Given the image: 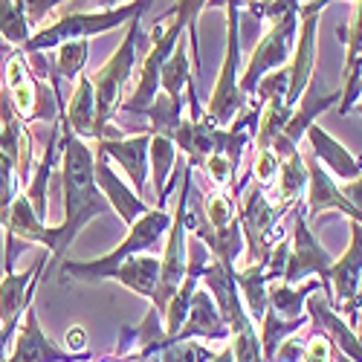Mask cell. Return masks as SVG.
Instances as JSON below:
<instances>
[{"label": "cell", "mask_w": 362, "mask_h": 362, "mask_svg": "<svg viewBox=\"0 0 362 362\" xmlns=\"http://www.w3.org/2000/svg\"><path fill=\"white\" fill-rule=\"evenodd\" d=\"M0 38L18 49H23V44L33 38V29L18 0H0Z\"/></svg>", "instance_id": "obj_34"}, {"label": "cell", "mask_w": 362, "mask_h": 362, "mask_svg": "<svg viewBox=\"0 0 362 362\" xmlns=\"http://www.w3.org/2000/svg\"><path fill=\"white\" fill-rule=\"evenodd\" d=\"M15 334H18V325H0V362H6Z\"/></svg>", "instance_id": "obj_42"}, {"label": "cell", "mask_w": 362, "mask_h": 362, "mask_svg": "<svg viewBox=\"0 0 362 362\" xmlns=\"http://www.w3.org/2000/svg\"><path fill=\"white\" fill-rule=\"evenodd\" d=\"M168 339H229V327L215 305V298L209 290H194L192 305H189V316L183 322V327L177 330Z\"/></svg>", "instance_id": "obj_20"}, {"label": "cell", "mask_w": 362, "mask_h": 362, "mask_svg": "<svg viewBox=\"0 0 362 362\" xmlns=\"http://www.w3.org/2000/svg\"><path fill=\"white\" fill-rule=\"evenodd\" d=\"M223 6H226V55L215 78L212 99L206 105V116L218 128H229L247 110V96L240 93V6L232 4V0Z\"/></svg>", "instance_id": "obj_5"}, {"label": "cell", "mask_w": 362, "mask_h": 362, "mask_svg": "<svg viewBox=\"0 0 362 362\" xmlns=\"http://www.w3.org/2000/svg\"><path fill=\"white\" fill-rule=\"evenodd\" d=\"M308 189V163L301 160V151H296L293 157L279 160V206L293 209L301 197V192Z\"/></svg>", "instance_id": "obj_29"}, {"label": "cell", "mask_w": 362, "mask_h": 362, "mask_svg": "<svg viewBox=\"0 0 362 362\" xmlns=\"http://www.w3.org/2000/svg\"><path fill=\"white\" fill-rule=\"evenodd\" d=\"M244 6L255 21H264L267 26H273L279 21L296 18L301 12V0H250Z\"/></svg>", "instance_id": "obj_35"}, {"label": "cell", "mask_w": 362, "mask_h": 362, "mask_svg": "<svg viewBox=\"0 0 362 362\" xmlns=\"http://www.w3.org/2000/svg\"><path fill=\"white\" fill-rule=\"evenodd\" d=\"M325 287L319 279H308L305 284H284V281H273L267 284V301H269V310H276L284 319H298V316H308L305 305L313 290Z\"/></svg>", "instance_id": "obj_24"}, {"label": "cell", "mask_w": 362, "mask_h": 362, "mask_svg": "<svg viewBox=\"0 0 362 362\" xmlns=\"http://www.w3.org/2000/svg\"><path fill=\"white\" fill-rule=\"evenodd\" d=\"M142 38V18H134L125 26V38L113 49V55L107 58V64L90 76L93 81V93H96V134L99 139H119V136H128L122 128H113V116L122 105V93H125V84L131 81L134 70H136V44Z\"/></svg>", "instance_id": "obj_3"}, {"label": "cell", "mask_w": 362, "mask_h": 362, "mask_svg": "<svg viewBox=\"0 0 362 362\" xmlns=\"http://www.w3.org/2000/svg\"><path fill=\"white\" fill-rule=\"evenodd\" d=\"M84 4H93V6H102V9H116V6L131 4V0H84Z\"/></svg>", "instance_id": "obj_43"}, {"label": "cell", "mask_w": 362, "mask_h": 362, "mask_svg": "<svg viewBox=\"0 0 362 362\" xmlns=\"http://www.w3.org/2000/svg\"><path fill=\"white\" fill-rule=\"evenodd\" d=\"M339 99H342V87L322 90L319 81L310 78V84H308V90H305V96L298 99V105H296V110H293V116H290V122H287L284 131L273 139V145H269V148H273V154H276L279 160L293 157L296 151H298L301 136H305L308 128L316 122V116H322L327 107H337Z\"/></svg>", "instance_id": "obj_12"}, {"label": "cell", "mask_w": 362, "mask_h": 362, "mask_svg": "<svg viewBox=\"0 0 362 362\" xmlns=\"http://www.w3.org/2000/svg\"><path fill=\"white\" fill-rule=\"evenodd\" d=\"M218 4L223 6V4H229V0H209V6H218ZM232 4H238V6H240V4H250V0H232Z\"/></svg>", "instance_id": "obj_45"}, {"label": "cell", "mask_w": 362, "mask_h": 362, "mask_svg": "<svg viewBox=\"0 0 362 362\" xmlns=\"http://www.w3.org/2000/svg\"><path fill=\"white\" fill-rule=\"evenodd\" d=\"M296 35H298V15L287 18V21H279L273 26H267V33L261 35L258 47L252 49L247 67L240 70V93L255 96V87H258V81L267 73L281 70V67L290 64L293 47H296Z\"/></svg>", "instance_id": "obj_10"}, {"label": "cell", "mask_w": 362, "mask_h": 362, "mask_svg": "<svg viewBox=\"0 0 362 362\" xmlns=\"http://www.w3.org/2000/svg\"><path fill=\"white\" fill-rule=\"evenodd\" d=\"M356 322H362V310H359V313H356ZM356 322H354V325H356Z\"/></svg>", "instance_id": "obj_47"}, {"label": "cell", "mask_w": 362, "mask_h": 362, "mask_svg": "<svg viewBox=\"0 0 362 362\" xmlns=\"http://www.w3.org/2000/svg\"><path fill=\"white\" fill-rule=\"evenodd\" d=\"M90 356H76L64 348H58L38 322L35 313V301L23 310V322L18 325V334L12 339V351L6 356V362H81Z\"/></svg>", "instance_id": "obj_15"}, {"label": "cell", "mask_w": 362, "mask_h": 362, "mask_svg": "<svg viewBox=\"0 0 362 362\" xmlns=\"http://www.w3.org/2000/svg\"><path fill=\"white\" fill-rule=\"evenodd\" d=\"M354 110L362 116V78H359V99H356V105H354Z\"/></svg>", "instance_id": "obj_46"}, {"label": "cell", "mask_w": 362, "mask_h": 362, "mask_svg": "<svg viewBox=\"0 0 362 362\" xmlns=\"http://www.w3.org/2000/svg\"><path fill=\"white\" fill-rule=\"evenodd\" d=\"M264 269H267V264H247L244 269H235V284H238L240 301H244V308H247L252 322H261V316L269 308Z\"/></svg>", "instance_id": "obj_26"}, {"label": "cell", "mask_w": 362, "mask_h": 362, "mask_svg": "<svg viewBox=\"0 0 362 362\" xmlns=\"http://www.w3.org/2000/svg\"><path fill=\"white\" fill-rule=\"evenodd\" d=\"M203 171L209 174V180L218 186V189H226L229 183H235V174H238V165L223 157V154H212L206 163H203Z\"/></svg>", "instance_id": "obj_36"}, {"label": "cell", "mask_w": 362, "mask_h": 362, "mask_svg": "<svg viewBox=\"0 0 362 362\" xmlns=\"http://www.w3.org/2000/svg\"><path fill=\"white\" fill-rule=\"evenodd\" d=\"M330 6V0H316L310 6H301L298 12V35L290 58V84H287V105L296 107L298 99L305 96V90L313 78L316 70V49H319V18Z\"/></svg>", "instance_id": "obj_11"}, {"label": "cell", "mask_w": 362, "mask_h": 362, "mask_svg": "<svg viewBox=\"0 0 362 362\" xmlns=\"http://www.w3.org/2000/svg\"><path fill=\"white\" fill-rule=\"evenodd\" d=\"M110 281H119L122 287H128L131 293L142 296V298H154L157 281H160V258L157 255H131L116 267V273Z\"/></svg>", "instance_id": "obj_23"}, {"label": "cell", "mask_w": 362, "mask_h": 362, "mask_svg": "<svg viewBox=\"0 0 362 362\" xmlns=\"http://www.w3.org/2000/svg\"><path fill=\"white\" fill-rule=\"evenodd\" d=\"M154 0H131L116 9H96V12H70L52 21L44 29H35L33 38L23 44V52H49L67 41H90L96 35H105L110 29L128 26L134 18H145Z\"/></svg>", "instance_id": "obj_2"}, {"label": "cell", "mask_w": 362, "mask_h": 362, "mask_svg": "<svg viewBox=\"0 0 362 362\" xmlns=\"http://www.w3.org/2000/svg\"><path fill=\"white\" fill-rule=\"evenodd\" d=\"M64 339H67V351H70V354H76V356H90V351H87V327H81V325L70 327Z\"/></svg>", "instance_id": "obj_40"}, {"label": "cell", "mask_w": 362, "mask_h": 362, "mask_svg": "<svg viewBox=\"0 0 362 362\" xmlns=\"http://www.w3.org/2000/svg\"><path fill=\"white\" fill-rule=\"evenodd\" d=\"M62 189H64V218L62 223H41L33 235V244L47 247L49 267L62 264L78 232L99 215H107L110 206L96 186V154L84 139H78L62 122Z\"/></svg>", "instance_id": "obj_1"}, {"label": "cell", "mask_w": 362, "mask_h": 362, "mask_svg": "<svg viewBox=\"0 0 362 362\" xmlns=\"http://www.w3.org/2000/svg\"><path fill=\"white\" fill-rule=\"evenodd\" d=\"M215 351L209 345L192 342V339H168L154 351L148 354L142 362H212Z\"/></svg>", "instance_id": "obj_31"}, {"label": "cell", "mask_w": 362, "mask_h": 362, "mask_svg": "<svg viewBox=\"0 0 362 362\" xmlns=\"http://www.w3.org/2000/svg\"><path fill=\"white\" fill-rule=\"evenodd\" d=\"M206 6H209V0H174V9H171V15L183 23V29L189 33V55H192L194 76L200 73V33H197V21H200Z\"/></svg>", "instance_id": "obj_32"}, {"label": "cell", "mask_w": 362, "mask_h": 362, "mask_svg": "<svg viewBox=\"0 0 362 362\" xmlns=\"http://www.w3.org/2000/svg\"><path fill=\"white\" fill-rule=\"evenodd\" d=\"M330 359V342L319 334H313V339L305 345V354H301L298 362H327Z\"/></svg>", "instance_id": "obj_39"}, {"label": "cell", "mask_w": 362, "mask_h": 362, "mask_svg": "<svg viewBox=\"0 0 362 362\" xmlns=\"http://www.w3.org/2000/svg\"><path fill=\"white\" fill-rule=\"evenodd\" d=\"M305 313L313 325V334L325 337L330 345H337L339 356H345L351 362H362V339L354 330V325L345 322L342 313L334 310V305H330V287H319L310 293Z\"/></svg>", "instance_id": "obj_13"}, {"label": "cell", "mask_w": 362, "mask_h": 362, "mask_svg": "<svg viewBox=\"0 0 362 362\" xmlns=\"http://www.w3.org/2000/svg\"><path fill=\"white\" fill-rule=\"evenodd\" d=\"M192 55H189V47H186V35L177 41V47L171 49L168 62L163 64V76H160V90L177 105H183V93L186 87L192 84Z\"/></svg>", "instance_id": "obj_25"}, {"label": "cell", "mask_w": 362, "mask_h": 362, "mask_svg": "<svg viewBox=\"0 0 362 362\" xmlns=\"http://www.w3.org/2000/svg\"><path fill=\"white\" fill-rule=\"evenodd\" d=\"M287 212L284 206L269 203L264 189L255 183L244 200L238 206V223L244 232V247H247V264H267L273 247L281 240L279 221Z\"/></svg>", "instance_id": "obj_8"}, {"label": "cell", "mask_w": 362, "mask_h": 362, "mask_svg": "<svg viewBox=\"0 0 362 362\" xmlns=\"http://www.w3.org/2000/svg\"><path fill=\"white\" fill-rule=\"evenodd\" d=\"M330 4H337V0H330ZM351 4H354V0H351Z\"/></svg>", "instance_id": "obj_48"}, {"label": "cell", "mask_w": 362, "mask_h": 362, "mask_svg": "<svg viewBox=\"0 0 362 362\" xmlns=\"http://www.w3.org/2000/svg\"><path fill=\"white\" fill-rule=\"evenodd\" d=\"M186 35L183 23H180L171 12L165 21H160L151 29V49L139 62V76H136V87L134 93L119 105V110H125L131 116H145L148 107L154 105V99L160 96V76H163V64L168 62L171 49L177 47V41Z\"/></svg>", "instance_id": "obj_6"}, {"label": "cell", "mask_w": 362, "mask_h": 362, "mask_svg": "<svg viewBox=\"0 0 362 362\" xmlns=\"http://www.w3.org/2000/svg\"><path fill=\"white\" fill-rule=\"evenodd\" d=\"M305 163H308V200H305L308 221L313 223V221H319L327 212H342L348 221L362 223V212L342 194L339 183L325 171V165L313 154Z\"/></svg>", "instance_id": "obj_16"}, {"label": "cell", "mask_w": 362, "mask_h": 362, "mask_svg": "<svg viewBox=\"0 0 362 362\" xmlns=\"http://www.w3.org/2000/svg\"><path fill=\"white\" fill-rule=\"evenodd\" d=\"M87 52H90V44L87 41H67L55 49V62H52V76H49V84H58V81H78V76L84 73L87 67Z\"/></svg>", "instance_id": "obj_30"}, {"label": "cell", "mask_w": 362, "mask_h": 362, "mask_svg": "<svg viewBox=\"0 0 362 362\" xmlns=\"http://www.w3.org/2000/svg\"><path fill=\"white\" fill-rule=\"evenodd\" d=\"M261 334H258V339H261V354H264V362H273L276 359V351L281 348V342L284 339H290L296 330H301L305 325H310V319L308 316H298V319H284V316H279L276 310H269L267 308V313L261 316Z\"/></svg>", "instance_id": "obj_28"}, {"label": "cell", "mask_w": 362, "mask_h": 362, "mask_svg": "<svg viewBox=\"0 0 362 362\" xmlns=\"http://www.w3.org/2000/svg\"><path fill=\"white\" fill-rule=\"evenodd\" d=\"M4 93L23 122L49 119L52 113H58V99H62V90H52V84H44V78L35 76L23 49H12L6 58Z\"/></svg>", "instance_id": "obj_7"}, {"label": "cell", "mask_w": 362, "mask_h": 362, "mask_svg": "<svg viewBox=\"0 0 362 362\" xmlns=\"http://www.w3.org/2000/svg\"><path fill=\"white\" fill-rule=\"evenodd\" d=\"M334 255H330L322 240L316 238V232L310 229L305 206L296 203L293 206V229H290V255H287V267H284V284H305L308 279H319L325 287H330V267H334Z\"/></svg>", "instance_id": "obj_9"}, {"label": "cell", "mask_w": 362, "mask_h": 362, "mask_svg": "<svg viewBox=\"0 0 362 362\" xmlns=\"http://www.w3.org/2000/svg\"><path fill=\"white\" fill-rule=\"evenodd\" d=\"M212 362H235V354H232V348L226 345L221 354H215V359H212Z\"/></svg>", "instance_id": "obj_44"}, {"label": "cell", "mask_w": 362, "mask_h": 362, "mask_svg": "<svg viewBox=\"0 0 362 362\" xmlns=\"http://www.w3.org/2000/svg\"><path fill=\"white\" fill-rule=\"evenodd\" d=\"M339 189H342V194L362 212V174H359L356 180H348V183H342Z\"/></svg>", "instance_id": "obj_41"}, {"label": "cell", "mask_w": 362, "mask_h": 362, "mask_svg": "<svg viewBox=\"0 0 362 362\" xmlns=\"http://www.w3.org/2000/svg\"><path fill=\"white\" fill-rule=\"evenodd\" d=\"M308 142H310V151H313V157L325 165V171H330L334 177H339L342 183H348V180H356L362 174V157L359 154H351V151L330 136L322 125H310L308 128Z\"/></svg>", "instance_id": "obj_21"}, {"label": "cell", "mask_w": 362, "mask_h": 362, "mask_svg": "<svg viewBox=\"0 0 362 362\" xmlns=\"http://www.w3.org/2000/svg\"><path fill=\"white\" fill-rule=\"evenodd\" d=\"M296 107L287 105V93H276V96H269L264 105H261V116H258V128H255V151H264L273 145V139L284 131V125L290 122V116H293Z\"/></svg>", "instance_id": "obj_27"}, {"label": "cell", "mask_w": 362, "mask_h": 362, "mask_svg": "<svg viewBox=\"0 0 362 362\" xmlns=\"http://www.w3.org/2000/svg\"><path fill=\"white\" fill-rule=\"evenodd\" d=\"M183 116H186L183 105L171 102V99L163 93V90H160V96L154 99V105H151L148 113H145V119L151 122L148 134H160V136H171V139H174L180 122H183Z\"/></svg>", "instance_id": "obj_33"}, {"label": "cell", "mask_w": 362, "mask_h": 362, "mask_svg": "<svg viewBox=\"0 0 362 362\" xmlns=\"http://www.w3.org/2000/svg\"><path fill=\"white\" fill-rule=\"evenodd\" d=\"M171 229V215L165 212V209H148V212L134 221L128 226V235L125 240L119 244L113 252L102 255V258H93V261H73V258H64L62 261V279H78V281H107L113 279L116 273V267L122 264L125 258L131 255H142V252H151L160 240L168 235Z\"/></svg>", "instance_id": "obj_4"}, {"label": "cell", "mask_w": 362, "mask_h": 362, "mask_svg": "<svg viewBox=\"0 0 362 362\" xmlns=\"http://www.w3.org/2000/svg\"><path fill=\"white\" fill-rule=\"evenodd\" d=\"M351 226V247L334 261L330 267V305L334 310L348 313V308L354 305V298L359 293V281H362V223L348 221Z\"/></svg>", "instance_id": "obj_18"}, {"label": "cell", "mask_w": 362, "mask_h": 362, "mask_svg": "<svg viewBox=\"0 0 362 362\" xmlns=\"http://www.w3.org/2000/svg\"><path fill=\"white\" fill-rule=\"evenodd\" d=\"M96 186L102 192V197L107 200L110 212L119 215V221H122L125 226H131L134 221H139L145 212H148V200H142L128 180H122L113 168H110V160L105 154H99L96 151Z\"/></svg>", "instance_id": "obj_19"}, {"label": "cell", "mask_w": 362, "mask_h": 362, "mask_svg": "<svg viewBox=\"0 0 362 362\" xmlns=\"http://www.w3.org/2000/svg\"><path fill=\"white\" fill-rule=\"evenodd\" d=\"M44 267L49 269V252H41L29 269H6L0 279V325H21L23 310L35 301Z\"/></svg>", "instance_id": "obj_14"}, {"label": "cell", "mask_w": 362, "mask_h": 362, "mask_svg": "<svg viewBox=\"0 0 362 362\" xmlns=\"http://www.w3.org/2000/svg\"><path fill=\"white\" fill-rule=\"evenodd\" d=\"M21 4V9H23V15H26V23H29V29H35V26H41L44 23V18L47 15H52L62 4H67V0H18Z\"/></svg>", "instance_id": "obj_38"}, {"label": "cell", "mask_w": 362, "mask_h": 362, "mask_svg": "<svg viewBox=\"0 0 362 362\" xmlns=\"http://www.w3.org/2000/svg\"><path fill=\"white\" fill-rule=\"evenodd\" d=\"M58 119H64V125L78 136V139H99L96 134V93L90 76H78L76 93L70 96V105L64 99H58Z\"/></svg>", "instance_id": "obj_22"}, {"label": "cell", "mask_w": 362, "mask_h": 362, "mask_svg": "<svg viewBox=\"0 0 362 362\" xmlns=\"http://www.w3.org/2000/svg\"><path fill=\"white\" fill-rule=\"evenodd\" d=\"M252 177L261 189H267L273 180L279 177V157L273 154V148L255 151V163H252Z\"/></svg>", "instance_id": "obj_37"}, {"label": "cell", "mask_w": 362, "mask_h": 362, "mask_svg": "<svg viewBox=\"0 0 362 362\" xmlns=\"http://www.w3.org/2000/svg\"><path fill=\"white\" fill-rule=\"evenodd\" d=\"M148 148H151V134H131L119 139H96V151L113 160L119 168L125 171L131 189L145 200L148 189Z\"/></svg>", "instance_id": "obj_17"}]
</instances>
